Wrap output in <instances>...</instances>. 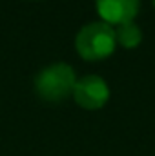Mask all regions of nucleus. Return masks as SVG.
Instances as JSON below:
<instances>
[{"mask_svg": "<svg viewBox=\"0 0 155 156\" xmlns=\"http://www.w3.org/2000/svg\"><path fill=\"white\" fill-rule=\"evenodd\" d=\"M115 29L106 22H89L77 33L75 47L86 60L106 58L115 49Z\"/></svg>", "mask_w": 155, "mask_h": 156, "instance_id": "nucleus-1", "label": "nucleus"}, {"mask_svg": "<svg viewBox=\"0 0 155 156\" xmlns=\"http://www.w3.org/2000/svg\"><path fill=\"white\" fill-rule=\"evenodd\" d=\"M75 82L77 78L71 66L66 62H53L35 76V89L42 98L57 102L73 93Z\"/></svg>", "mask_w": 155, "mask_h": 156, "instance_id": "nucleus-2", "label": "nucleus"}, {"mask_svg": "<svg viewBox=\"0 0 155 156\" xmlns=\"http://www.w3.org/2000/svg\"><path fill=\"white\" fill-rule=\"evenodd\" d=\"M73 98L84 109H99L108 102L110 87L99 75H86L75 82Z\"/></svg>", "mask_w": 155, "mask_h": 156, "instance_id": "nucleus-3", "label": "nucleus"}, {"mask_svg": "<svg viewBox=\"0 0 155 156\" xmlns=\"http://www.w3.org/2000/svg\"><path fill=\"white\" fill-rule=\"evenodd\" d=\"M97 11L106 24H126L133 22L135 15L139 13V0H95Z\"/></svg>", "mask_w": 155, "mask_h": 156, "instance_id": "nucleus-4", "label": "nucleus"}, {"mask_svg": "<svg viewBox=\"0 0 155 156\" xmlns=\"http://www.w3.org/2000/svg\"><path fill=\"white\" fill-rule=\"evenodd\" d=\"M115 38L124 47H135L142 40V33H141V27L135 22H126V24L117 26Z\"/></svg>", "mask_w": 155, "mask_h": 156, "instance_id": "nucleus-5", "label": "nucleus"}, {"mask_svg": "<svg viewBox=\"0 0 155 156\" xmlns=\"http://www.w3.org/2000/svg\"><path fill=\"white\" fill-rule=\"evenodd\" d=\"M153 4H155V0H153Z\"/></svg>", "mask_w": 155, "mask_h": 156, "instance_id": "nucleus-6", "label": "nucleus"}]
</instances>
